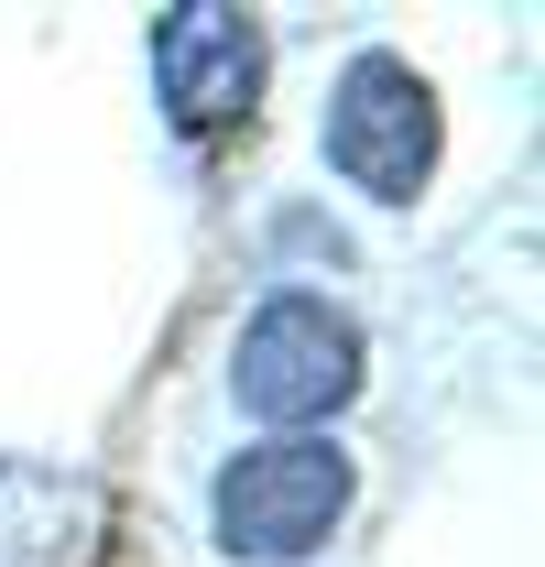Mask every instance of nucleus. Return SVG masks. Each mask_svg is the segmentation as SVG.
Masks as SVG:
<instances>
[{
  "instance_id": "f257e3e1",
  "label": "nucleus",
  "mask_w": 545,
  "mask_h": 567,
  "mask_svg": "<svg viewBox=\"0 0 545 567\" xmlns=\"http://www.w3.org/2000/svg\"><path fill=\"white\" fill-rule=\"evenodd\" d=\"M229 393H240V415L284 425V436H306V425H328L360 393V328H349L328 295H306V284H284L251 306V328H240V360H229Z\"/></svg>"
},
{
  "instance_id": "7ed1b4c3",
  "label": "nucleus",
  "mask_w": 545,
  "mask_h": 567,
  "mask_svg": "<svg viewBox=\"0 0 545 567\" xmlns=\"http://www.w3.org/2000/svg\"><path fill=\"white\" fill-rule=\"evenodd\" d=\"M328 175L360 186L371 208H404L414 186L436 175V99H425V76L404 55H382V44H360L328 87Z\"/></svg>"
},
{
  "instance_id": "f03ea898",
  "label": "nucleus",
  "mask_w": 545,
  "mask_h": 567,
  "mask_svg": "<svg viewBox=\"0 0 545 567\" xmlns=\"http://www.w3.org/2000/svg\"><path fill=\"white\" fill-rule=\"evenodd\" d=\"M349 513V458L328 436H272V447H240L218 470V546L240 567H295L339 535Z\"/></svg>"
},
{
  "instance_id": "20e7f679",
  "label": "nucleus",
  "mask_w": 545,
  "mask_h": 567,
  "mask_svg": "<svg viewBox=\"0 0 545 567\" xmlns=\"http://www.w3.org/2000/svg\"><path fill=\"white\" fill-rule=\"evenodd\" d=\"M263 66H272V44H263L251 11H164V22H153V87H164L175 132H229V121H251Z\"/></svg>"
},
{
  "instance_id": "39448f33",
  "label": "nucleus",
  "mask_w": 545,
  "mask_h": 567,
  "mask_svg": "<svg viewBox=\"0 0 545 567\" xmlns=\"http://www.w3.org/2000/svg\"><path fill=\"white\" fill-rule=\"evenodd\" d=\"M66 524H76V492L33 458H0V567H55L66 557Z\"/></svg>"
}]
</instances>
